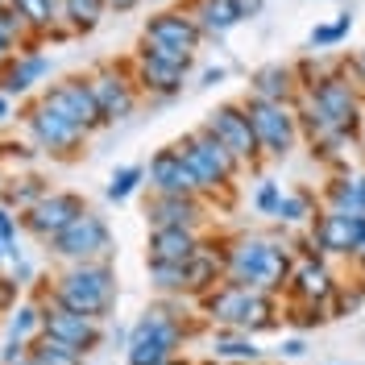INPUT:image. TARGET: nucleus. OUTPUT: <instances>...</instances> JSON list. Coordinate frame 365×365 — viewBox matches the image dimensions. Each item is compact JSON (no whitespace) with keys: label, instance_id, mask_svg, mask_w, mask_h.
I'll return each instance as SVG.
<instances>
[{"label":"nucleus","instance_id":"79ce46f5","mask_svg":"<svg viewBox=\"0 0 365 365\" xmlns=\"http://www.w3.org/2000/svg\"><path fill=\"white\" fill-rule=\"evenodd\" d=\"M228 75H232V67H225V63H216V67H204V71H200V83H195V88H220Z\"/></svg>","mask_w":365,"mask_h":365},{"label":"nucleus","instance_id":"bf43d9fd","mask_svg":"<svg viewBox=\"0 0 365 365\" xmlns=\"http://www.w3.org/2000/svg\"><path fill=\"white\" fill-rule=\"evenodd\" d=\"M191 365H195V361H191Z\"/></svg>","mask_w":365,"mask_h":365},{"label":"nucleus","instance_id":"4be33fe9","mask_svg":"<svg viewBox=\"0 0 365 365\" xmlns=\"http://www.w3.org/2000/svg\"><path fill=\"white\" fill-rule=\"evenodd\" d=\"M204 245H207V232H200V228H150V237H145V262L182 266Z\"/></svg>","mask_w":365,"mask_h":365},{"label":"nucleus","instance_id":"58836bf2","mask_svg":"<svg viewBox=\"0 0 365 365\" xmlns=\"http://www.w3.org/2000/svg\"><path fill=\"white\" fill-rule=\"evenodd\" d=\"M0 241H4V250H9V262H17L25 253L21 250V216L4 204H0Z\"/></svg>","mask_w":365,"mask_h":365},{"label":"nucleus","instance_id":"49530a36","mask_svg":"<svg viewBox=\"0 0 365 365\" xmlns=\"http://www.w3.org/2000/svg\"><path fill=\"white\" fill-rule=\"evenodd\" d=\"M108 4V13H116V17H125V13H137L145 0H104Z\"/></svg>","mask_w":365,"mask_h":365},{"label":"nucleus","instance_id":"a878e982","mask_svg":"<svg viewBox=\"0 0 365 365\" xmlns=\"http://www.w3.org/2000/svg\"><path fill=\"white\" fill-rule=\"evenodd\" d=\"M104 0H58V29L67 38H88L104 21Z\"/></svg>","mask_w":365,"mask_h":365},{"label":"nucleus","instance_id":"c85d7f7f","mask_svg":"<svg viewBox=\"0 0 365 365\" xmlns=\"http://www.w3.org/2000/svg\"><path fill=\"white\" fill-rule=\"evenodd\" d=\"M319 195H312L307 187H295V191H282V204H278V212H274V220L282 228H307L312 220H316L319 212Z\"/></svg>","mask_w":365,"mask_h":365},{"label":"nucleus","instance_id":"bb28decb","mask_svg":"<svg viewBox=\"0 0 365 365\" xmlns=\"http://www.w3.org/2000/svg\"><path fill=\"white\" fill-rule=\"evenodd\" d=\"M187 13L200 21V29H204L207 38H225V34H232L237 25H245L232 0H191Z\"/></svg>","mask_w":365,"mask_h":365},{"label":"nucleus","instance_id":"2f4dec72","mask_svg":"<svg viewBox=\"0 0 365 365\" xmlns=\"http://www.w3.org/2000/svg\"><path fill=\"white\" fill-rule=\"evenodd\" d=\"M29 357L38 365H88V353H79L75 344L58 341V336H50V332H42V336L29 341Z\"/></svg>","mask_w":365,"mask_h":365},{"label":"nucleus","instance_id":"6e6552de","mask_svg":"<svg viewBox=\"0 0 365 365\" xmlns=\"http://www.w3.org/2000/svg\"><path fill=\"white\" fill-rule=\"evenodd\" d=\"M253 120V133L262 141L266 162H287L303 145V129H299V108L295 104H278V100H262V96H245L241 100Z\"/></svg>","mask_w":365,"mask_h":365},{"label":"nucleus","instance_id":"9d476101","mask_svg":"<svg viewBox=\"0 0 365 365\" xmlns=\"http://www.w3.org/2000/svg\"><path fill=\"white\" fill-rule=\"evenodd\" d=\"M46 250L54 253L58 262H113L116 237H113L108 216L96 212V207H88V212L75 216L54 241H46Z\"/></svg>","mask_w":365,"mask_h":365},{"label":"nucleus","instance_id":"b1692460","mask_svg":"<svg viewBox=\"0 0 365 365\" xmlns=\"http://www.w3.org/2000/svg\"><path fill=\"white\" fill-rule=\"evenodd\" d=\"M54 187L46 182V175H38V170H17V175H0V204L13 207L17 216L21 212H29V207L38 204V200H46Z\"/></svg>","mask_w":365,"mask_h":365},{"label":"nucleus","instance_id":"4468645a","mask_svg":"<svg viewBox=\"0 0 365 365\" xmlns=\"http://www.w3.org/2000/svg\"><path fill=\"white\" fill-rule=\"evenodd\" d=\"M38 100L50 104L54 113H63L67 120H75L79 129H88L91 137L108 129V120H104L100 104H96V96H91L88 75H67V79H58V83H46V88L38 91Z\"/></svg>","mask_w":365,"mask_h":365},{"label":"nucleus","instance_id":"39448f33","mask_svg":"<svg viewBox=\"0 0 365 365\" xmlns=\"http://www.w3.org/2000/svg\"><path fill=\"white\" fill-rule=\"evenodd\" d=\"M175 145L182 150L187 166L195 170L200 195H204V200H225V204H232V191H237V175H241L245 166L232 158L225 145H220L216 137L207 133L204 125H195L191 133H182L179 141H175Z\"/></svg>","mask_w":365,"mask_h":365},{"label":"nucleus","instance_id":"e433bc0d","mask_svg":"<svg viewBox=\"0 0 365 365\" xmlns=\"http://www.w3.org/2000/svg\"><path fill=\"white\" fill-rule=\"evenodd\" d=\"M187 266V262H182ZM182 266H170V262H145V274H150V287L166 299H182Z\"/></svg>","mask_w":365,"mask_h":365},{"label":"nucleus","instance_id":"f3484780","mask_svg":"<svg viewBox=\"0 0 365 365\" xmlns=\"http://www.w3.org/2000/svg\"><path fill=\"white\" fill-rule=\"evenodd\" d=\"M50 71H54V58L42 50V42H29L4 58V67H0V91H9L13 100H29L50 79Z\"/></svg>","mask_w":365,"mask_h":365},{"label":"nucleus","instance_id":"1a4fd4ad","mask_svg":"<svg viewBox=\"0 0 365 365\" xmlns=\"http://www.w3.org/2000/svg\"><path fill=\"white\" fill-rule=\"evenodd\" d=\"M129 67H133V79L141 96H150L154 104H170V100H179L182 88L191 83V67H195V58H179V54H162L154 46H137L133 58H129Z\"/></svg>","mask_w":365,"mask_h":365},{"label":"nucleus","instance_id":"c756f323","mask_svg":"<svg viewBox=\"0 0 365 365\" xmlns=\"http://www.w3.org/2000/svg\"><path fill=\"white\" fill-rule=\"evenodd\" d=\"M357 170L353 166H336L328 170V179L319 182V204L324 207H341V212H357Z\"/></svg>","mask_w":365,"mask_h":365},{"label":"nucleus","instance_id":"7c9ffc66","mask_svg":"<svg viewBox=\"0 0 365 365\" xmlns=\"http://www.w3.org/2000/svg\"><path fill=\"white\" fill-rule=\"evenodd\" d=\"M42 295H21L13 303V312H9V336H17V341H34V336H42Z\"/></svg>","mask_w":365,"mask_h":365},{"label":"nucleus","instance_id":"13d9d810","mask_svg":"<svg viewBox=\"0 0 365 365\" xmlns=\"http://www.w3.org/2000/svg\"><path fill=\"white\" fill-rule=\"evenodd\" d=\"M0 4H4V0H0Z\"/></svg>","mask_w":365,"mask_h":365},{"label":"nucleus","instance_id":"412c9836","mask_svg":"<svg viewBox=\"0 0 365 365\" xmlns=\"http://www.w3.org/2000/svg\"><path fill=\"white\" fill-rule=\"evenodd\" d=\"M336 287H341V278L336 270L328 266V257H299L295 270H291V282H287V299H303V303H332L336 295Z\"/></svg>","mask_w":365,"mask_h":365},{"label":"nucleus","instance_id":"6e6d98bb","mask_svg":"<svg viewBox=\"0 0 365 365\" xmlns=\"http://www.w3.org/2000/svg\"><path fill=\"white\" fill-rule=\"evenodd\" d=\"M54 4H58V0H54Z\"/></svg>","mask_w":365,"mask_h":365},{"label":"nucleus","instance_id":"5701e85b","mask_svg":"<svg viewBox=\"0 0 365 365\" xmlns=\"http://www.w3.org/2000/svg\"><path fill=\"white\" fill-rule=\"evenodd\" d=\"M250 96L278 100V104H299L303 83H299L295 63H262L250 71Z\"/></svg>","mask_w":365,"mask_h":365},{"label":"nucleus","instance_id":"423d86ee","mask_svg":"<svg viewBox=\"0 0 365 365\" xmlns=\"http://www.w3.org/2000/svg\"><path fill=\"white\" fill-rule=\"evenodd\" d=\"M299 100H307L332 129H341L344 137L361 141V129H365V91L344 75V63H336V71H328L319 83L303 91Z\"/></svg>","mask_w":365,"mask_h":365},{"label":"nucleus","instance_id":"c03bdc74","mask_svg":"<svg viewBox=\"0 0 365 365\" xmlns=\"http://www.w3.org/2000/svg\"><path fill=\"white\" fill-rule=\"evenodd\" d=\"M232 4H237L241 21H257V17L266 13V0H232Z\"/></svg>","mask_w":365,"mask_h":365},{"label":"nucleus","instance_id":"a19ab883","mask_svg":"<svg viewBox=\"0 0 365 365\" xmlns=\"http://www.w3.org/2000/svg\"><path fill=\"white\" fill-rule=\"evenodd\" d=\"M341 63H344V75H349V79L365 91V50H353V54H349V58H341Z\"/></svg>","mask_w":365,"mask_h":365},{"label":"nucleus","instance_id":"9b49d317","mask_svg":"<svg viewBox=\"0 0 365 365\" xmlns=\"http://www.w3.org/2000/svg\"><path fill=\"white\" fill-rule=\"evenodd\" d=\"M200 125H204L207 133L216 137L228 154L245 166V170H257V166L266 162L262 141H257V133H253V120H250V113H245L241 100H225V104H216Z\"/></svg>","mask_w":365,"mask_h":365},{"label":"nucleus","instance_id":"4d7b16f0","mask_svg":"<svg viewBox=\"0 0 365 365\" xmlns=\"http://www.w3.org/2000/svg\"><path fill=\"white\" fill-rule=\"evenodd\" d=\"M104 9H108V4H104Z\"/></svg>","mask_w":365,"mask_h":365},{"label":"nucleus","instance_id":"0eeeda50","mask_svg":"<svg viewBox=\"0 0 365 365\" xmlns=\"http://www.w3.org/2000/svg\"><path fill=\"white\" fill-rule=\"evenodd\" d=\"M21 129H25V137L42 150V158H50V162H75V158H83V150H88V141H91L88 129H79L75 120H67L63 113H54V108H50V104H42L38 96L25 104Z\"/></svg>","mask_w":365,"mask_h":365},{"label":"nucleus","instance_id":"c9c22d12","mask_svg":"<svg viewBox=\"0 0 365 365\" xmlns=\"http://www.w3.org/2000/svg\"><path fill=\"white\" fill-rule=\"evenodd\" d=\"M42 158V150L29 141V137H9V141H0V175H17V170H29V162Z\"/></svg>","mask_w":365,"mask_h":365},{"label":"nucleus","instance_id":"72a5a7b5","mask_svg":"<svg viewBox=\"0 0 365 365\" xmlns=\"http://www.w3.org/2000/svg\"><path fill=\"white\" fill-rule=\"evenodd\" d=\"M353 34V9H341L336 21H316L307 34V50H336Z\"/></svg>","mask_w":365,"mask_h":365},{"label":"nucleus","instance_id":"393cba45","mask_svg":"<svg viewBox=\"0 0 365 365\" xmlns=\"http://www.w3.org/2000/svg\"><path fill=\"white\" fill-rule=\"evenodd\" d=\"M9 4L21 13L34 42H67V34L58 29V4L54 0H9Z\"/></svg>","mask_w":365,"mask_h":365},{"label":"nucleus","instance_id":"ea45409f","mask_svg":"<svg viewBox=\"0 0 365 365\" xmlns=\"http://www.w3.org/2000/svg\"><path fill=\"white\" fill-rule=\"evenodd\" d=\"M21 357H29V341H17V336H9V341L0 344V365H17Z\"/></svg>","mask_w":365,"mask_h":365},{"label":"nucleus","instance_id":"cd10ccee","mask_svg":"<svg viewBox=\"0 0 365 365\" xmlns=\"http://www.w3.org/2000/svg\"><path fill=\"white\" fill-rule=\"evenodd\" d=\"M212 357H216V361H232V365H262V349L253 344L250 332L216 328V336H212Z\"/></svg>","mask_w":365,"mask_h":365},{"label":"nucleus","instance_id":"aec40b11","mask_svg":"<svg viewBox=\"0 0 365 365\" xmlns=\"http://www.w3.org/2000/svg\"><path fill=\"white\" fill-rule=\"evenodd\" d=\"M145 187L158 191V195H200V182H195V170L187 166L182 150L170 141L150 154V166H145Z\"/></svg>","mask_w":365,"mask_h":365},{"label":"nucleus","instance_id":"864d4df0","mask_svg":"<svg viewBox=\"0 0 365 365\" xmlns=\"http://www.w3.org/2000/svg\"><path fill=\"white\" fill-rule=\"evenodd\" d=\"M200 365H232V361H216V357H212V361H200Z\"/></svg>","mask_w":365,"mask_h":365},{"label":"nucleus","instance_id":"4c0bfd02","mask_svg":"<svg viewBox=\"0 0 365 365\" xmlns=\"http://www.w3.org/2000/svg\"><path fill=\"white\" fill-rule=\"evenodd\" d=\"M278 204H282V182L274 179H262L253 182V195H250V207L257 212V216H266V220H274V212H278Z\"/></svg>","mask_w":365,"mask_h":365},{"label":"nucleus","instance_id":"a211bd4d","mask_svg":"<svg viewBox=\"0 0 365 365\" xmlns=\"http://www.w3.org/2000/svg\"><path fill=\"white\" fill-rule=\"evenodd\" d=\"M145 225L150 228H200L212 225V200L204 195H158L150 191L145 200Z\"/></svg>","mask_w":365,"mask_h":365},{"label":"nucleus","instance_id":"f704fd0d","mask_svg":"<svg viewBox=\"0 0 365 365\" xmlns=\"http://www.w3.org/2000/svg\"><path fill=\"white\" fill-rule=\"evenodd\" d=\"M332 319V312L324 303H303V299H287L282 303V324H291L295 332H312V328H324Z\"/></svg>","mask_w":365,"mask_h":365},{"label":"nucleus","instance_id":"603ef678","mask_svg":"<svg viewBox=\"0 0 365 365\" xmlns=\"http://www.w3.org/2000/svg\"><path fill=\"white\" fill-rule=\"evenodd\" d=\"M0 262H9V250H4V241H0Z\"/></svg>","mask_w":365,"mask_h":365},{"label":"nucleus","instance_id":"7ed1b4c3","mask_svg":"<svg viewBox=\"0 0 365 365\" xmlns=\"http://www.w3.org/2000/svg\"><path fill=\"white\" fill-rule=\"evenodd\" d=\"M200 312L212 328H237V332H274L282 324V295H266L253 287H237V282H220L216 291L200 299Z\"/></svg>","mask_w":365,"mask_h":365},{"label":"nucleus","instance_id":"8fccbe9b","mask_svg":"<svg viewBox=\"0 0 365 365\" xmlns=\"http://www.w3.org/2000/svg\"><path fill=\"white\" fill-rule=\"evenodd\" d=\"M353 262H357V270H361V282H365V250L357 253V257H353Z\"/></svg>","mask_w":365,"mask_h":365},{"label":"nucleus","instance_id":"f8f14e48","mask_svg":"<svg viewBox=\"0 0 365 365\" xmlns=\"http://www.w3.org/2000/svg\"><path fill=\"white\" fill-rule=\"evenodd\" d=\"M88 83H91V96H96L104 120H108V129L125 125L137 113V104H141V88H137L129 63H100V67L88 71Z\"/></svg>","mask_w":365,"mask_h":365},{"label":"nucleus","instance_id":"473e14b6","mask_svg":"<svg viewBox=\"0 0 365 365\" xmlns=\"http://www.w3.org/2000/svg\"><path fill=\"white\" fill-rule=\"evenodd\" d=\"M145 187V166L141 162H125L108 175V187H104V200L108 204H129L137 191Z\"/></svg>","mask_w":365,"mask_h":365},{"label":"nucleus","instance_id":"de8ad7c7","mask_svg":"<svg viewBox=\"0 0 365 365\" xmlns=\"http://www.w3.org/2000/svg\"><path fill=\"white\" fill-rule=\"evenodd\" d=\"M9 125H13V96L0 91V129H9Z\"/></svg>","mask_w":365,"mask_h":365},{"label":"nucleus","instance_id":"20e7f679","mask_svg":"<svg viewBox=\"0 0 365 365\" xmlns=\"http://www.w3.org/2000/svg\"><path fill=\"white\" fill-rule=\"evenodd\" d=\"M42 295L54 299V303H63V307H71V312L108 319L116 312L120 287H116L113 262H67L63 270L50 278V287H46Z\"/></svg>","mask_w":365,"mask_h":365},{"label":"nucleus","instance_id":"37998d69","mask_svg":"<svg viewBox=\"0 0 365 365\" xmlns=\"http://www.w3.org/2000/svg\"><path fill=\"white\" fill-rule=\"evenodd\" d=\"M13 278H17V282H21V287H34V278H38V270H34V262H29V257H17V262H13Z\"/></svg>","mask_w":365,"mask_h":365},{"label":"nucleus","instance_id":"ddd939ff","mask_svg":"<svg viewBox=\"0 0 365 365\" xmlns=\"http://www.w3.org/2000/svg\"><path fill=\"white\" fill-rule=\"evenodd\" d=\"M204 29L200 21L187 13V9H162V13H150L145 25H141V42L162 50V54H179V58H195V50L204 46Z\"/></svg>","mask_w":365,"mask_h":365},{"label":"nucleus","instance_id":"09e8293b","mask_svg":"<svg viewBox=\"0 0 365 365\" xmlns=\"http://www.w3.org/2000/svg\"><path fill=\"white\" fill-rule=\"evenodd\" d=\"M353 179H357V216H365V166L353 175Z\"/></svg>","mask_w":365,"mask_h":365},{"label":"nucleus","instance_id":"a18cd8bd","mask_svg":"<svg viewBox=\"0 0 365 365\" xmlns=\"http://www.w3.org/2000/svg\"><path fill=\"white\" fill-rule=\"evenodd\" d=\"M303 353H307V341H303V332H299V336H287V341H282V357H287V361H299Z\"/></svg>","mask_w":365,"mask_h":365},{"label":"nucleus","instance_id":"6ab92c4d","mask_svg":"<svg viewBox=\"0 0 365 365\" xmlns=\"http://www.w3.org/2000/svg\"><path fill=\"white\" fill-rule=\"evenodd\" d=\"M42 307H46L42 332L75 344L79 353H96V349L104 344V319L83 316V312H71V307H63V303H54V299H46V295H42Z\"/></svg>","mask_w":365,"mask_h":365},{"label":"nucleus","instance_id":"2eb2a0df","mask_svg":"<svg viewBox=\"0 0 365 365\" xmlns=\"http://www.w3.org/2000/svg\"><path fill=\"white\" fill-rule=\"evenodd\" d=\"M307 232H312V241L324 257H349L353 262L365 245V216L341 212V207H319Z\"/></svg>","mask_w":365,"mask_h":365},{"label":"nucleus","instance_id":"f03ea898","mask_svg":"<svg viewBox=\"0 0 365 365\" xmlns=\"http://www.w3.org/2000/svg\"><path fill=\"white\" fill-rule=\"evenodd\" d=\"M191 336H195V324L187 316L182 299L158 295V303H150L125 336V365H162L166 357H179Z\"/></svg>","mask_w":365,"mask_h":365},{"label":"nucleus","instance_id":"3c124183","mask_svg":"<svg viewBox=\"0 0 365 365\" xmlns=\"http://www.w3.org/2000/svg\"><path fill=\"white\" fill-rule=\"evenodd\" d=\"M162 365H191V361H187V357H182V353H179V357H166V361H162Z\"/></svg>","mask_w":365,"mask_h":365},{"label":"nucleus","instance_id":"5fc2aeb1","mask_svg":"<svg viewBox=\"0 0 365 365\" xmlns=\"http://www.w3.org/2000/svg\"><path fill=\"white\" fill-rule=\"evenodd\" d=\"M17 365H38V361H34V357H21V361H17Z\"/></svg>","mask_w":365,"mask_h":365},{"label":"nucleus","instance_id":"dca6fc26","mask_svg":"<svg viewBox=\"0 0 365 365\" xmlns=\"http://www.w3.org/2000/svg\"><path fill=\"white\" fill-rule=\"evenodd\" d=\"M83 212H88V200H83L79 191H50V195L38 200L29 212H21V232L46 245V241H54V237H58L75 216H83Z\"/></svg>","mask_w":365,"mask_h":365},{"label":"nucleus","instance_id":"f257e3e1","mask_svg":"<svg viewBox=\"0 0 365 365\" xmlns=\"http://www.w3.org/2000/svg\"><path fill=\"white\" fill-rule=\"evenodd\" d=\"M216 250L225 257V278L237 287H253L266 295H287V282L295 270V245L291 237L270 232H220Z\"/></svg>","mask_w":365,"mask_h":365}]
</instances>
